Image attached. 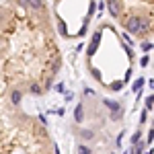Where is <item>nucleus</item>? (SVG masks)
<instances>
[{"mask_svg": "<svg viewBox=\"0 0 154 154\" xmlns=\"http://www.w3.org/2000/svg\"><path fill=\"white\" fill-rule=\"evenodd\" d=\"M0 154H56L48 123L23 101L0 97Z\"/></svg>", "mask_w": 154, "mask_h": 154, "instance_id": "4", "label": "nucleus"}, {"mask_svg": "<svg viewBox=\"0 0 154 154\" xmlns=\"http://www.w3.org/2000/svg\"><path fill=\"white\" fill-rule=\"evenodd\" d=\"M121 125L123 107L93 91H84L72 121L78 154H113Z\"/></svg>", "mask_w": 154, "mask_h": 154, "instance_id": "3", "label": "nucleus"}, {"mask_svg": "<svg viewBox=\"0 0 154 154\" xmlns=\"http://www.w3.org/2000/svg\"><path fill=\"white\" fill-rule=\"evenodd\" d=\"M84 66L105 93H119L131 80L136 54L113 23H99L84 49Z\"/></svg>", "mask_w": 154, "mask_h": 154, "instance_id": "2", "label": "nucleus"}, {"mask_svg": "<svg viewBox=\"0 0 154 154\" xmlns=\"http://www.w3.org/2000/svg\"><path fill=\"white\" fill-rule=\"evenodd\" d=\"M51 21L56 33L68 41L82 39L97 12V0H51Z\"/></svg>", "mask_w": 154, "mask_h": 154, "instance_id": "6", "label": "nucleus"}, {"mask_svg": "<svg viewBox=\"0 0 154 154\" xmlns=\"http://www.w3.org/2000/svg\"><path fill=\"white\" fill-rule=\"evenodd\" d=\"M113 21L144 48L152 45L154 0H105Z\"/></svg>", "mask_w": 154, "mask_h": 154, "instance_id": "5", "label": "nucleus"}, {"mask_svg": "<svg viewBox=\"0 0 154 154\" xmlns=\"http://www.w3.org/2000/svg\"><path fill=\"white\" fill-rule=\"evenodd\" d=\"M64 64L48 0L0 2V97H45Z\"/></svg>", "mask_w": 154, "mask_h": 154, "instance_id": "1", "label": "nucleus"}]
</instances>
